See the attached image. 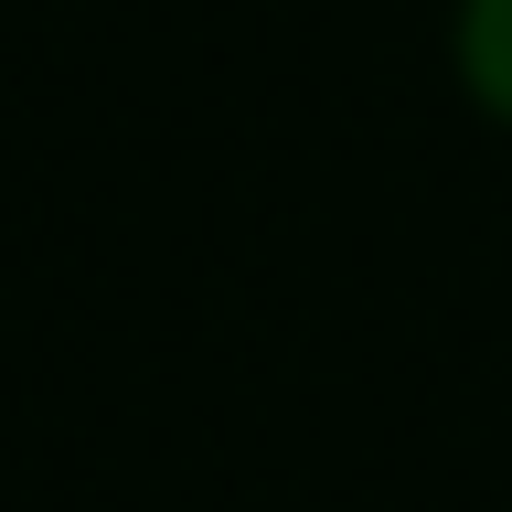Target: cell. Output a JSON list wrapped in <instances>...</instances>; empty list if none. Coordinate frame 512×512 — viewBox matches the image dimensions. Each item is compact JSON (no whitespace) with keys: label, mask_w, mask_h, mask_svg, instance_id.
I'll return each mask as SVG.
<instances>
[{"label":"cell","mask_w":512,"mask_h":512,"mask_svg":"<svg viewBox=\"0 0 512 512\" xmlns=\"http://www.w3.org/2000/svg\"><path fill=\"white\" fill-rule=\"evenodd\" d=\"M448 75L491 128H512V0H448Z\"/></svg>","instance_id":"obj_1"}]
</instances>
